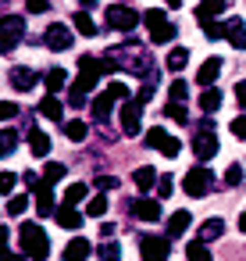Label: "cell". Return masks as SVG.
<instances>
[{"mask_svg":"<svg viewBox=\"0 0 246 261\" xmlns=\"http://www.w3.org/2000/svg\"><path fill=\"white\" fill-rule=\"evenodd\" d=\"M18 240H22V257H33V261H47L50 257V240H47V232L36 222H25L18 229Z\"/></svg>","mask_w":246,"mask_h":261,"instance_id":"cell-1","label":"cell"},{"mask_svg":"<svg viewBox=\"0 0 246 261\" xmlns=\"http://www.w3.org/2000/svg\"><path fill=\"white\" fill-rule=\"evenodd\" d=\"M139 22L150 29V40H153V43H171V40H175V25L168 22V15H164L161 8H150Z\"/></svg>","mask_w":246,"mask_h":261,"instance_id":"cell-2","label":"cell"},{"mask_svg":"<svg viewBox=\"0 0 246 261\" xmlns=\"http://www.w3.org/2000/svg\"><path fill=\"white\" fill-rule=\"evenodd\" d=\"M25 36V18L18 15H4L0 18V54H11Z\"/></svg>","mask_w":246,"mask_h":261,"instance_id":"cell-3","label":"cell"},{"mask_svg":"<svg viewBox=\"0 0 246 261\" xmlns=\"http://www.w3.org/2000/svg\"><path fill=\"white\" fill-rule=\"evenodd\" d=\"M182 186H186V193H189V197H207V193H210V186H214V172H210L207 165H196V168H189V172H186Z\"/></svg>","mask_w":246,"mask_h":261,"instance_id":"cell-4","label":"cell"},{"mask_svg":"<svg viewBox=\"0 0 246 261\" xmlns=\"http://www.w3.org/2000/svg\"><path fill=\"white\" fill-rule=\"evenodd\" d=\"M171 240L168 236H139V257L143 261H168Z\"/></svg>","mask_w":246,"mask_h":261,"instance_id":"cell-5","label":"cell"},{"mask_svg":"<svg viewBox=\"0 0 246 261\" xmlns=\"http://www.w3.org/2000/svg\"><path fill=\"white\" fill-rule=\"evenodd\" d=\"M139 18H143V15H136V11L125 8V4H111V8H107V25L118 29V33H132V29L139 25Z\"/></svg>","mask_w":246,"mask_h":261,"instance_id":"cell-6","label":"cell"},{"mask_svg":"<svg viewBox=\"0 0 246 261\" xmlns=\"http://www.w3.org/2000/svg\"><path fill=\"white\" fill-rule=\"evenodd\" d=\"M143 143H146V147H157L164 158H178V150H182V143H178L171 133H164L161 125H153V129L143 136Z\"/></svg>","mask_w":246,"mask_h":261,"instance_id":"cell-7","label":"cell"},{"mask_svg":"<svg viewBox=\"0 0 246 261\" xmlns=\"http://www.w3.org/2000/svg\"><path fill=\"white\" fill-rule=\"evenodd\" d=\"M193 154L196 161H210L218 154V136H214V125H203L196 136H193Z\"/></svg>","mask_w":246,"mask_h":261,"instance_id":"cell-8","label":"cell"},{"mask_svg":"<svg viewBox=\"0 0 246 261\" xmlns=\"http://www.w3.org/2000/svg\"><path fill=\"white\" fill-rule=\"evenodd\" d=\"M8 83H11V90H18V93H25V90H33V86L40 83V75H36L33 68H25V65H18V68H11V72H8Z\"/></svg>","mask_w":246,"mask_h":261,"instance_id":"cell-9","label":"cell"},{"mask_svg":"<svg viewBox=\"0 0 246 261\" xmlns=\"http://www.w3.org/2000/svg\"><path fill=\"white\" fill-rule=\"evenodd\" d=\"M139 111H143V104L139 100H129V104H121V129H125V136H136L139 133Z\"/></svg>","mask_w":246,"mask_h":261,"instance_id":"cell-10","label":"cell"},{"mask_svg":"<svg viewBox=\"0 0 246 261\" xmlns=\"http://www.w3.org/2000/svg\"><path fill=\"white\" fill-rule=\"evenodd\" d=\"M43 40H47L50 50H68V47H72V29H68V25H50Z\"/></svg>","mask_w":246,"mask_h":261,"instance_id":"cell-11","label":"cell"},{"mask_svg":"<svg viewBox=\"0 0 246 261\" xmlns=\"http://www.w3.org/2000/svg\"><path fill=\"white\" fill-rule=\"evenodd\" d=\"M132 215L143 218V222H157V218H161V204L150 200V197H139V200L132 204Z\"/></svg>","mask_w":246,"mask_h":261,"instance_id":"cell-12","label":"cell"},{"mask_svg":"<svg viewBox=\"0 0 246 261\" xmlns=\"http://www.w3.org/2000/svg\"><path fill=\"white\" fill-rule=\"evenodd\" d=\"M93 254V247H89V240H82V236H75V240H68V247H65V261H86Z\"/></svg>","mask_w":246,"mask_h":261,"instance_id":"cell-13","label":"cell"},{"mask_svg":"<svg viewBox=\"0 0 246 261\" xmlns=\"http://www.w3.org/2000/svg\"><path fill=\"white\" fill-rule=\"evenodd\" d=\"M36 215L40 218H50L54 215V186H47V182L36 190Z\"/></svg>","mask_w":246,"mask_h":261,"instance_id":"cell-14","label":"cell"},{"mask_svg":"<svg viewBox=\"0 0 246 261\" xmlns=\"http://www.w3.org/2000/svg\"><path fill=\"white\" fill-rule=\"evenodd\" d=\"M221 232H225V222H221V218H207V222H200L196 243H210V240H218Z\"/></svg>","mask_w":246,"mask_h":261,"instance_id":"cell-15","label":"cell"},{"mask_svg":"<svg viewBox=\"0 0 246 261\" xmlns=\"http://www.w3.org/2000/svg\"><path fill=\"white\" fill-rule=\"evenodd\" d=\"M225 36H228V43H232L235 50H246V25H242V18H232V22L225 25Z\"/></svg>","mask_w":246,"mask_h":261,"instance_id":"cell-16","label":"cell"},{"mask_svg":"<svg viewBox=\"0 0 246 261\" xmlns=\"http://www.w3.org/2000/svg\"><path fill=\"white\" fill-rule=\"evenodd\" d=\"M29 150H33V158H47L50 154V136L40 133V129H29Z\"/></svg>","mask_w":246,"mask_h":261,"instance_id":"cell-17","label":"cell"},{"mask_svg":"<svg viewBox=\"0 0 246 261\" xmlns=\"http://www.w3.org/2000/svg\"><path fill=\"white\" fill-rule=\"evenodd\" d=\"M228 4H232V0H200V4H196V22H200V18H214V15H221Z\"/></svg>","mask_w":246,"mask_h":261,"instance_id":"cell-18","label":"cell"},{"mask_svg":"<svg viewBox=\"0 0 246 261\" xmlns=\"http://www.w3.org/2000/svg\"><path fill=\"white\" fill-rule=\"evenodd\" d=\"M218 72H221V58H207V61L200 65V75H196V83H200V86H210V83L218 79Z\"/></svg>","mask_w":246,"mask_h":261,"instance_id":"cell-19","label":"cell"},{"mask_svg":"<svg viewBox=\"0 0 246 261\" xmlns=\"http://www.w3.org/2000/svg\"><path fill=\"white\" fill-rule=\"evenodd\" d=\"M54 215H57V225H61V229H79V225H82V215H79L75 207H68V204H61Z\"/></svg>","mask_w":246,"mask_h":261,"instance_id":"cell-20","label":"cell"},{"mask_svg":"<svg viewBox=\"0 0 246 261\" xmlns=\"http://www.w3.org/2000/svg\"><path fill=\"white\" fill-rule=\"evenodd\" d=\"M189 222H193V215H189V211H175V215L168 218V240L182 236V232L189 229Z\"/></svg>","mask_w":246,"mask_h":261,"instance_id":"cell-21","label":"cell"},{"mask_svg":"<svg viewBox=\"0 0 246 261\" xmlns=\"http://www.w3.org/2000/svg\"><path fill=\"white\" fill-rule=\"evenodd\" d=\"M40 115L43 118H50V122H61V115H65V104L50 93V97H43V104H40Z\"/></svg>","mask_w":246,"mask_h":261,"instance_id":"cell-22","label":"cell"},{"mask_svg":"<svg viewBox=\"0 0 246 261\" xmlns=\"http://www.w3.org/2000/svg\"><path fill=\"white\" fill-rule=\"evenodd\" d=\"M43 83H47V90L57 97V93L65 90V83H68V72H65V68H50V72L43 75Z\"/></svg>","mask_w":246,"mask_h":261,"instance_id":"cell-23","label":"cell"},{"mask_svg":"<svg viewBox=\"0 0 246 261\" xmlns=\"http://www.w3.org/2000/svg\"><path fill=\"white\" fill-rule=\"evenodd\" d=\"M111 108H114V100H111L107 93H100V97L93 100V118H97V122H107V118H111Z\"/></svg>","mask_w":246,"mask_h":261,"instance_id":"cell-24","label":"cell"},{"mask_svg":"<svg viewBox=\"0 0 246 261\" xmlns=\"http://www.w3.org/2000/svg\"><path fill=\"white\" fill-rule=\"evenodd\" d=\"M132 182H136L139 190H150V186L157 182V172H153L150 165H143V168H136V172H132Z\"/></svg>","mask_w":246,"mask_h":261,"instance_id":"cell-25","label":"cell"},{"mask_svg":"<svg viewBox=\"0 0 246 261\" xmlns=\"http://www.w3.org/2000/svg\"><path fill=\"white\" fill-rule=\"evenodd\" d=\"M186 61H189V50H186V47H175V50L168 54V61H164V65H168V72H182V68H186Z\"/></svg>","mask_w":246,"mask_h":261,"instance_id":"cell-26","label":"cell"},{"mask_svg":"<svg viewBox=\"0 0 246 261\" xmlns=\"http://www.w3.org/2000/svg\"><path fill=\"white\" fill-rule=\"evenodd\" d=\"M75 33H82V36H97V22L89 18V11H79V15H75Z\"/></svg>","mask_w":246,"mask_h":261,"instance_id":"cell-27","label":"cell"},{"mask_svg":"<svg viewBox=\"0 0 246 261\" xmlns=\"http://www.w3.org/2000/svg\"><path fill=\"white\" fill-rule=\"evenodd\" d=\"M196 25L203 29V36H207V40H221V36H225V25H221V22H214V18H200Z\"/></svg>","mask_w":246,"mask_h":261,"instance_id":"cell-28","label":"cell"},{"mask_svg":"<svg viewBox=\"0 0 246 261\" xmlns=\"http://www.w3.org/2000/svg\"><path fill=\"white\" fill-rule=\"evenodd\" d=\"M86 193H89V190H86V182H72V186L65 190V204H68V207H75L79 200H86Z\"/></svg>","mask_w":246,"mask_h":261,"instance_id":"cell-29","label":"cell"},{"mask_svg":"<svg viewBox=\"0 0 246 261\" xmlns=\"http://www.w3.org/2000/svg\"><path fill=\"white\" fill-rule=\"evenodd\" d=\"M200 108H203L207 115L218 111V108H221V93H218V90H203V93H200Z\"/></svg>","mask_w":246,"mask_h":261,"instance_id":"cell-30","label":"cell"},{"mask_svg":"<svg viewBox=\"0 0 246 261\" xmlns=\"http://www.w3.org/2000/svg\"><path fill=\"white\" fill-rule=\"evenodd\" d=\"M61 179H65V165L50 161V165L43 168V182H47V186H54V182H61Z\"/></svg>","mask_w":246,"mask_h":261,"instance_id":"cell-31","label":"cell"},{"mask_svg":"<svg viewBox=\"0 0 246 261\" xmlns=\"http://www.w3.org/2000/svg\"><path fill=\"white\" fill-rule=\"evenodd\" d=\"M100 261H121V247L114 243V240H107V243H100Z\"/></svg>","mask_w":246,"mask_h":261,"instance_id":"cell-32","label":"cell"},{"mask_svg":"<svg viewBox=\"0 0 246 261\" xmlns=\"http://www.w3.org/2000/svg\"><path fill=\"white\" fill-rule=\"evenodd\" d=\"M186 257H189V261H210V250H207V243H196V240H193V243L186 247Z\"/></svg>","mask_w":246,"mask_h":261,"instance_id":"cell-33","label":"cell"},{"mask_svg":"<svg viewBox=\"0 0 246 261\" xmlns=\"http://www.w3.org/2000/svg\"><path fill=\"white\" fill-rule=\"evenodd\" d=\"M104 211H107V197H104V193H97V197L86 204V215H89V218H100Z\"/></svg>","mask_w":246,"mask_h":261,"instance_id":"cell-34","label":"cell"},{"mask_svg":"<svg viewBox=\"0 0 246 261\" xmlns=\"http://www.w3.org/2000/svg\"><path fill=\"white\" fill-rule=\"evenodd\" d=\"M15 143H18V133H11V129L0 133V158H8V154L15 150Z\"/></svg>","mask_w":246,"mask_h":261,"instance_id":"cell-35","label":"cell"},{"mask_svg":"<svg viewBox=\"0 0 246 261\" xmlns=\"http://www.w3.org/2000/svg\"><path fill=\"white\" fill-rule=\"evenodd\" d=\"M186 93H189V86H186L182 79H175V83H171V93H168V100H171V104H182V100H186Z\"/></svg>","mask_w":246,"mask_h":261,"instance_id":"cell-36","label":"cell"},{"mask_svg":"<svg viewBox=\"0 0 246 261\" xmlns=\"http://www.w3.org/2000/svg\"><path fill=\"white\" fill-rule=\"evenodd\" d=\"M65 136H68V140H75V143H79V140H86V122H68V125H65Z\"/></svg>","mask_w":246,"mask_h":261,"instance_id":"cell-37","label":"cell"},{"mask_svg":"<svg viewBox=\"0 0 246 261\" xmlns=\"http://www.w3.org/2000/svg\"><path fill=\"white\" fill-rule=\"evenodd\" d=\"M104 93H107L111 100H129V86H125V83H111Z\"/></svg>","mask_w":246,"mask_h":261,"instance_id":"cell-38","label":"cell"},{"mask_svg":"<svg viewBox=\"0 0 246 261\" xmlns=\"http://www.w3.org/2000/svg\"><path fill=\"white\" fill-rule=\"evenodd\" d=\"M164 115H168V118H175V122H186V118H189V111H186V104H171V100H168V108H164Z\"/></svg>","mask_w":246,"mask_h":261,"instance_id":"cell-39","label":"cell"},{"mask_svg":"<svg viewBox=\"0 0 246 261\" xmlns=\"http://www.w3.org/2000/svg\"><path fill=\"white\" fill-rule=\"evenodd\" d=\"M25 207H29V197H25V193H18V197L8 200V215H22Z\"/></svg>","mask_w":246,"mask_h":261,"instance_id":"cell-40","label":"cell"},{"mask_svg":"<svg viewBox=\"0 0 246 261\" xmlns=\"http://www.w3.org/2000/svg\"><path fill=\"white\" fill-rule=\"evenodd\" d=\"M18 104H11V100H0V122H11V118H18Z\"/></svg>","mask_w":246,"mask_h":261,"instance_id":"cell-41","label":"cell"},{"mask_svg":"<svg viewBox=\"0 0 246 261\" xmlns=\"http://www.w3.org/2000/svg\"><path fill=\"white\" fill-rule=\"evenodd\" d=\"M171 190H175V179L171 175H157V197H171Z\"/></svg>","mask_w":246,"mask_h":261,"instance_id":"cell-42","label":"cell"},{"mask_svg":"<svg viewBox=\"0 0 246 261\" xmlns=\"http://www.w3.org/2000/svg\"><path fill=\"white\" fill-rule=\"evenodd\" d=\"M68 104H72V108H86V90H82V86H72Z\"/></svg>","mask_w":246,"mask_h":261,"instance_id":"cell-43","label":"cell"},{"mask_svg":"<svg viewBox=\"0 0 246 261\" xmlns=\"http://www.w3.org/2000/svg\"><path fill=\"white\" fill-rule=\"evenodd\" d=\"M225 182H228V186H239V182H242V168H239V165H228V172H225Z\"/></svg>","mask_w":246,"mask_h":261,"instance_id":"cell-44","label":"cell"},{"mask_svg":"<svg viewBox=\"0 0 246 261\" xmlns=\"http://www.w3.org/2000/svg\"><path fill=\"white\" fill-rule=\"evenodd\" d=\"M97 190H100V193H107V190H118V179H114V175H100V179H97Z\"/></svg>","mask_w":246,"mask_h":261,"instance_id":"cell-45","label":"cell"},{"mask_svg":"<svg viewBox=\"0 0 246 261\" xmlns=\"http://www.w3.org/2000/svg\"><path fill=\"white\" fill-rule=\"evenodd\" d=\"M232 136H235V140H246V115H239V118L232 122Z\"/></svg>","mask_w":246,"mask_h":261,"instance_id":"cell-46","label":"cell"},{"mask_svg":"<svg viewBox=\"0 0 246 261\" xmlns=\"http://www.w3.org/2000/svg\"><path fill=\"white\" fill-rule=\"evenodd\" d=\"M22 182H25V186H29V190H33V193H36V190H40V186H43V179H40V175H36V172H25V175H22Z\"/></svg>","mask_w":246,"mask_h":261,"instance_id":"cell-47","label":"cell"},{"mask_svg":"<svg viewBox=\"0 0 246 261\" xmlns=\"http://www.w3.org/2000/svg\"><path fill=\"white\" fill-rule=\"evenodd\" d=\"M11 186H15V175L11 172H0V193H8Z\"/></svg>","mask_w":246,"mask_h":261,"instance_id":"cell-48","label":"cell"},{"mask_svg":"<svg viewBox=\"0 0 246 261\" xmlns=\"http://www.w3.org/2000/svg\"><path fill=\"white\" fill-rule=\"evenodd\" d=\"M25 4H29V11H33V15H43V11L50 8L47 0H25Z\"/></svg>","mask_w":246,"mask_h":261,"instance_id":"cell-49","label":"cell"},{"mask_svg":"<svg viewBox=\"0 0 246 261\" xmlns=\"http://www.w3.org/2000/svg\"><path fill=\"white\" fill-rule=\"evenodd\" d=\"M235 100H239V108H246V79L235 83Z\"/></svg>","mask_w":246,"mask_h":261,"instance_id":"cell-50","label":"cell"},{"mask_svg":"<svg viewBox=\"0 0 246 261\" xmlns=\"http://www.w3.org/2000/svg\"><path fill=\"white\" fill-rule=\"evenodd\" d=\"M0 261H22V254H15L11 247H0Z\"/></svg>","mask_w":246,"mask_h":261,"instance_id":"cell-51","label":"cell"},{"mask_svg":"<svg viewBox=\"0 0 246 261\" xmlns=\"http://www.w3.org/2000/svg\"><path fill=\"white\" fill-rule=\"evenodd\" d=\"M100 236H104V240H111V236H114V225H111V222H104V225H100Z\"/></svg>","mask_w":246,"mask_h":261,"instance_id":"cell-52","label":"cell"},{"mask_svg":"<svg viewBox=\"0 0 246 261\" xmlns=\"http://www.w3.org/2000/svg\"><path fill=\"white\" fill-rule=\"evenodd\" d=\"M8 236H11V232H8V225H0V247H8Z\"/></svg>","mask_w":246,"mask_h":261,"instance_id":"cell-53","label":"cell"},{"mask_svg":"<svg viewBox=\"0 0 246 261\" xmlns=\"http://www.w3.org/2000/svg\"><path fill=\"white\" fill-rule=\"evenodd\" d=\"M79 4H82V11H89V8H97V4H100V0H79Z\"/></svg>","mask_w":246,"mask_h":261,"instance_id":"cell-54","label":"cell"},{"mask_svg":"<svg viewBox=\"0 0 246 261\" xmlns=\"http://www.w3.org/2000/svg\"><path fill=\"white\" fill-rule=\"evenodd\" d=\"M239 229H242V232H246V211H242V218H239Z\"/></svg>","mask_w":246,"mask_h":261,"instance_id":"cell-55","label":"cell"},{"mask_svg":"<svg viewBox=\"0 0 246 261\" xmlns=\"http://www.w3.org/2000/svg\"><path fill=\"white\" fill-rule=\"evenodd\" d=\"M168 8H182V0H168Z\"/></svg>","mask_w":246,"mask_h":261,"instance_id":"cell-56","label":"cell"}]
</instances>
